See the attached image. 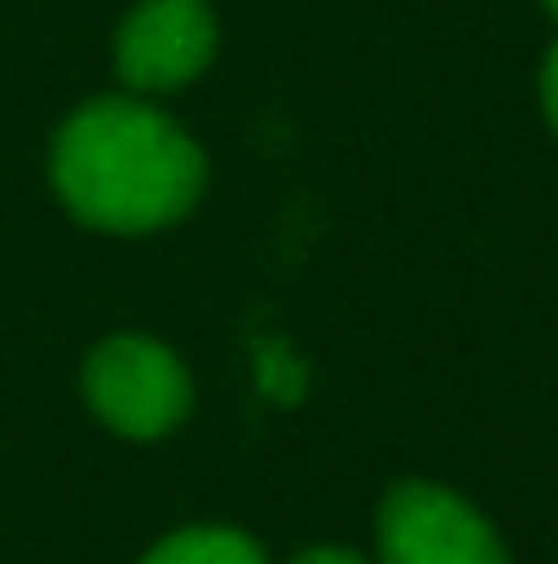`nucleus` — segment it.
I'll return each mask as SVG.
<instances>
[{"label": "nucleus", "instance_id": "f257e3e1", "mask_svg": "<svg viewBox=\"0 0 558 564\" xmlns=\"http://www.w3.org/2000/svg\"><path fill=\"white\" fill-rule=\"evenodd\" d=\"M50 176L61 203L116 236L165 230L203 197V149L143 99H94L55 132Z\"/></svg>", "mask_w": 558, "mask_h": 564}, {"label": "nucleus", "instance_id": "423d86ee", "mask_svg": "<svg viewBox=\"0 0 558 564\" xmlns=\"http://www.w3.org/2000/svg\"><path fill=\"white\" fill-rule=\"evenodd\" d=\"M543 116H548V127L558 132V44L548 50V61H543Z\"/></svg>", "mask_w": 558, "mask_h": 564}, {"label": "nucleus", "instance_id": "20e7f679", "mask_svg": "<svg viewBox=\"0 0 558 564\" xmlns=\"http://www.w3.org/2000/svg\"><path fill=\"white\" fill-rule=\"evenodd\" d=\"M219 22L208 0H143L116 33V72L138 94H176L208 72Z\"/></svg>", "mask_w": 558, "mask_h": 564}, {"label": "nucleus", "instance_id": "7ed1b4c3", "mask_svg": "<svg viewBox=\"0 0 558 564\" xmlns=\"http://www.w3.org/2000/svg\"><path fill=\"white\" fill-rule=\"evenodd\" d=\"M372 564H510L493 521L444 482H394L378 505Z\"/></svg>", "mask_w": 558, "mask_h": 564}, {"label": "nucleus", "instance_id": "39448f33", "mask_svg": "<svg viewBox=\"0 0 558 564\" xmlns=\"http://www.w3.org/2000/svg\"><path fill=\"white\" fill-rule=\"evenodd\" d=\"M143 564H269V554L247 538V532H230V527H186L160 538Z\"/></svg>", "mask_w": 558, "mask_h": 564}, {"label": "nucleus", "instance_id": "f03ea898", "mask_svg": "<svg viewBox=\"0 0 558 564\" xmlns=\"http://www.w3.org/2000/svg\"><path fill=\"white\" fill-rule=\"evenodd\" d=\"M83 394L94 416L121 438H165L192 411V378L154 335H105L83 362Z\"/></svg>", "mask_w": 558, "mask_h": 564}, {"label": "nucleus", "instance_id": "0eeeda50", "mask_svg": "<svg viewBox=\"0 0 558 564\" xmlns=\"http://www.w3.org/2000/svg\"><path fill=\"white\" fill-rule=\"evenodd\" d=\"M291 564H372V560H368V554H357V549L324 543V549H307V554H296Z\"/></svg>", "mask_w": 558, "mask_h": 564}, {"label": "nucleus", "instance_id": "6e6552de", "mask_svg": "<svg viewBox=\"0 0 558 564\" xmlns=\"http://www.w3.org/2000/svg\"><path fill=\"white\" fill-rule=\"evenodd\" d=\"M543 6H548V17H554V22H558V0H543Z\"/></svg>", "mask_w": 558, "mask_h": 564}]
</instances>
